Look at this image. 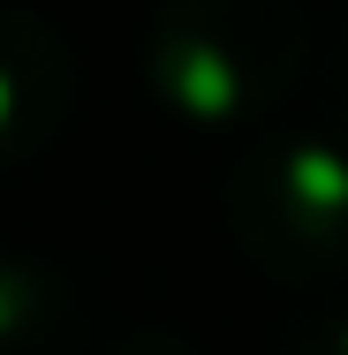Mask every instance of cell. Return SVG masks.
I'll use <instances>...</instances> for the list:
<instances>
[{
  "label": "cell",
  "instance_id": "1",
  "mask_svg": "<svg viewBox=\"0 0 348 355\" xmlns=\"http://www.w3.org/2000/svg\"><path fill=\"white\" fill-rule=\"evenodd\" d=\"M310 53L303 0H167L151 23V83L182 121H258Z\"/></svg>",
  "mask_w": 348,
  "mask_h": 355
},
{
  "label": "cell",
  "instance_id": "2",
  "mask_svg": "<svg viewBox=\"0 0 348 355\" xmlns=\"http://www.w3.org/2000/svg\"><path fill=\"white\" fill-rule=\"evenodd\" d=\"M227 227L280 280H310V272L341 265L348 257V159L333 144H265L227 182Z\"/></svg>",
  "mask_w": 348,
  "mask_h": 355
},
{
  "label": "cell",
  "instance_id": "3",
  "mask_svg": "<svg viewBox=\"0 0 348 355\" xmlns=\"http://www.w3.org/2000/svg\"><path fill=\"white\" fill-rule=\"evenodd\" d=\"M76 106V61L61 31L31 8H0V166L38 159L69 129Z\"/></svg>",
  "mask_w": 348,
  "mask_h": 355
},
{
  "label": "cell",
  "instance_id": "4",
  "mask_svg": "<svg viewBox=\"0 0 348 355\" xmlns=\"http://www.w3.org/2000/svg\"><path fill=\"white\" fill-rule=\"evenodd\" d=\"M0 355H76V302L31 257H0Z\"/></svg>",
  "mask_w": 348,
  "mask_h": 355
}]
</instances>
